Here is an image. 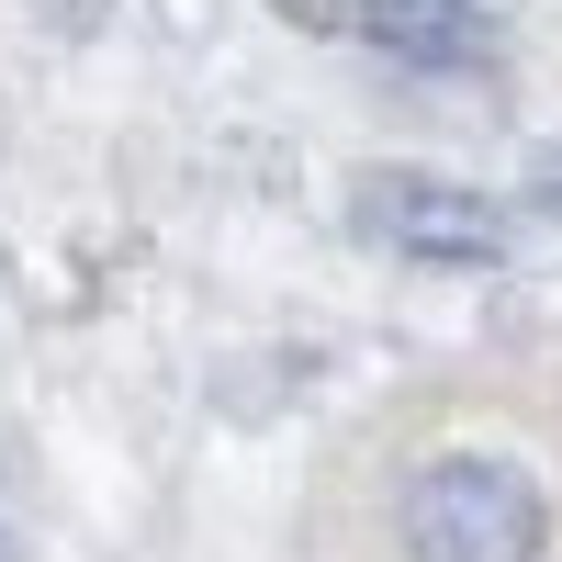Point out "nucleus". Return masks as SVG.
<instances>
[{"mask_svg":"<svg viewBox=\"0 0 562 562\" xmlns=\"http://www.w3.org/2000/svg\"><path fill=\"white\" fill-rule=\"evenodd\" d=\"M0 562H23V551H12V529H0Z\"/></svg>","mask_w":562,"mask_h":562,"instance_id":"6","label":"nucleus"},{"mask_svg":"<svg viewBox=\"0 0 562 562\" xmlns=\"http://www.w3.org/2000/svg\"><path fill=\"white\" fill-rule=\"evenodd\" d=\"M349 225L394 259H428V270H495L506 259V214L439 169H371L349 192Z\"/></svg>","mask_w":562,"mask_h":562,"instance_id":"2","label":"nucleus"},{"mask_svg":"<svg viewBox=\"0 0 562 562\" xmlns=\"http://www.w3.org/2000/svg\"><path fill=\"white\" fill-rule=\"evenodd\" d=\"M405 551L416 562H540L551 551V506L518 461L495 450H439L405 484Z\"/></svg>","mask_w":562,"mask_h":562,"instance_id":"1","label":"nucleus"},{"mask_svg":"<svg viewBox=\"0 0 562 562\" xmlns=\"http://www.w3.org/2000/svg\"><path fill=\"white\" fill-rule=\"evenodd\" d=\"M281 12H293L304 34H360V12H371V0H281Z\"/></svg>","mask_w":562,"mask_h":562,"instance_id":"4","label":"nucleus"},{"mask_svg":"<svg viewBox=\"0 0 562 562\" xmlns=\"http://www.w3.org/2000/svg\"><path fill=\"white\" fill-rule=\"evenodd\" d=\"M529 203H540V214L562 225V158H529Z\"/></svg>","mask_w":562,"mask_h":562,"instance_id":"5","label":"nucleus"},{"mask_svg":"<svg viewBox=\"0 0 562 562\" xmlns=\"http://www.w3.org/2000/svg\"><path fill=\"white\" fill-rule=\"evenodd\" d=\"M360 45H383L394 68L461 79V68L495 57V12H484V0H371V12H360Z\"/></svg>","mask_w":562,"mask_h":562,"instance_id":"3","label":"nucleus"}]
</instances>
